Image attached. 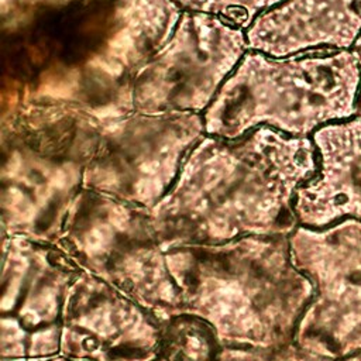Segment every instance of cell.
Here are the masks:
<instances>
[{
	"mask_svg": "<svg viewBox=\"0 0 361 361\" xmlns=\"http://www.w3.org/2000/svg\"><path fill=\"white\" fill-rule=\"evenodd\" d=\"M353 52L358 61V65H360V73H361V35L357 38V41L354 42L353 45ZM358 117H361V83H360V96H358Z\"/></svg>",
	"mask_w": 361,
	"mask_h": 361,
	"instance_id": "15",
	"label": "cell"
},
{
	"mask_svg": "<svg viewBox=\"0 0 361 361\" xmlns=\"http://www.w3.org/2000/svg\"><path fill=\"white\" fill-rule=\"evenodd\" d=\"M316 172L317 152L307 137L267 126L233 140L207 135L149 216L166 248L290 234L299 226L295 195Z\"/></svg>",
	"mask_w": 361,
	"mask_h": 361,
	"instance_id": "1",
	"label": "cell"
},
{
	"mask_svg": "<svg viewBox=\"0 0 361 361\" xmlns=\"http://www.w3.org/2000/svg\"><path fill=\"white\" fill-rule=\"evenodd\" d=\"M185 11L204 13L216 16L235 27L245 28L252 21L278 6L283 0H173Z\"/></svg>",
	"mask_w": 361,
	"mask_h": 361,
	"instance_id": "13",
	"label": "cell"
},
{
	"mask_svg": "<svg viewBox=\"0 0 361 361\" xmlns=\"http://www.w3.org/2000/svg\"><path fill=\"white\" fill-rule=\"evenodd\" d=\"M154 361H162V360H159V358H158V357H157V358H155V360H154Z\"/></svg>",
	"mask_w": 361,
	"mask_h": 361,
	"instance_id": "18",
	"label": "cell"
},
{
	"mask_svg": "<svg viewBox=\"0 0 361 361\" xmlns=\"http://www.w3.org/2000/svg\"><path fill=\"white\" fill-rule=\"evenodd\" d=\"M1 361H83V360H73L63 355H54L48 358H37V360H21V358H1Z\"/></svg>",
	"mask_w": 361,
	"mask_h": 361,
	"instance_id": "16",
	"label": "cell"
},
{
	"mask_svg": "<svg viewBox=\"0 0 361 361\" xmlns=\"http://www.w3.org/2000/svg\"><path fill=\"white\" fill-rule=\"evenodd\" d=\"M289 248L292 262L313 286L295 343L337 361L361 354V221L298 226Z\"/></svg>",
	"mask_w": 361,
	"mask_h": 361,
	"instance_id": "5",
	"label": "cell"
},
{
	"mask_svg": "<svg viewBox=\"0 0 361 361\" xmlns=\"http://www.w3.org/2000/svg\"><path fill=\"white\" fill-rule=\"evenodd\" d=\"M180 312L207 323L221 347H278L295 341L313 286L295 267L289 234L166 248Z\"/></svg>",
	"mask_w": 361,
	"mask_h": 361,
	"instance_id": "2",
	"label": "cell"
},
{
	"mask_svg": "<svg viewBox=\"0 0 361 361\" xmlns=\"http://www.w3.org/2000/svg\"><path fill=\"white\" fill-rule=\"evenodd\" d=\"M340 361H361V354H355V355H351V357H345Z\"/></svg>",
	"mask_w": 361,
	"mask_h": 361,
	"instance_id": "17",
	"label": "cell"
},
{
	"mask_svg": "<svg viewBox=\"0 0 361 361\" xmlns=\"http://www.w3.org/2000/svg\"><path fill=\"white\" fill-rule=\"evenodd\" d=\"M80 271L54 244L4 235L1 358L59 355L62 312Z\"/></svg>",
	"mask_w": 361,
	"mask_h": 361,
	"instance_id": "7",
	"label": "cell"
},
{
	"mask_svg": "<svg viewBox=\"0 0 361 361\" xmlns=\"http://www.w3.org/2000/svg\"><path fill=\"white\" fill-rule=\"evenodd\" d=\"M360 83L353 51L306 56L247 54L206 109L204 133L233 140L267 126L306 137L354 116Z\"/></svg>",
	"mask_w": 361,
	"mask_h": 361,
	"instance_id": "3",
	"label": "cell"
},
{
	"mask_svg": "<svg viewBox=\"0 0 361 361\" xmlns=\"http://www.w3.org/2000/svg\"><path fill=\"white\" fill-rule=\"evenodd\" d=\"M361 35V0H283L247 30L248 48L271 56L306 49H347Z\"/></svg>",
	"mask_w": 361,
	"mask_h": 361,
	"instance_id": "10",
	"label": "cell"
},
{
	"mask_svg": "<svg viewBox=\"0 0 361 361\" xmlns=\"http://www.w3.org/2000/svg\"><path fill=\"white\" fill-rule=\"evenodd\" d=\"M214 361H337L320 355L299 344L278 347H221Z\"/></svg>",
	"mask_w": 361,
	"mask_h": 361,
	"instance_id": "14",
	"label": "cell"
},
{
	"mask_svg": "<svg viewBox=\"0 0 361 361\" xmlns=\"http://www.w3.org/2000/svg\"><path fill=\"white\" fill-rule=\"evenodd\" d=\"M245 48L240 27L183 10L169 41L133 72L124 107L141 114L199 113L210 106Z\"/></svg>",
	"mask_w": 361,
	"mask_h": 361,
	"instance_id": "4",
	"label": "cell"
},
{
	"mask_svg": "<svg viewBox=\"0 0 361 361\" xmlns=\"http://www.w3.org/2000/svg\"><path fill=\"white\" fill-rule=\"evenodd\" d=\"M203 131L204 121L197 113H134L109 124L97 152L82 169V186L152 209L175 182Z\"/></svg>",
	"mask_w": 361,
	"mask_h": 361,
	"instance_id": "6",
	"label": "cell"
},
{
	"mask_svg": "<svg viewBox=\"0 0 361 361\" xmlns=\"http://www.w3.org/2000/svg\"><path fill=\"white\" fill-rule=\"evenodd\" d=\"M182 13L173 0H120L118 27L96 61L114 78L133 73L169 41Z\"/></svg>",
	"mask_w": 361,
	"mask_h": 361,
	"instance_id": "11",
	"label": "cell"
},
{
	"mask_svg": "<svg viewBox=\"0 0 361 361\" xmlns=\"http://www.w3.org/2000/svg\"><path fill=\"white\" fill-rule=\"evenodd\" d=\"M220 348L207 323L182 313L162 322L157 357L162 361H214Z\"/></svg>",
	"mask_w": 361,
	"mask_h": 361,
	"instance_id": "12",
	"label": "cell"
},
{
	"mask_svg": "<svg viewBox=\"0 0 361 361\" xmlns=\"http://www.w3.org/2000/svg\"><path fill=\"white\" fill-rule=\"evenodd\" d=\"M162 322L109 281L80 271L62 312L59 355L83 361H154Z\"/></svg>",
	"mask_w": 361,
	"mask_h": 361,
	"instance_id": "8",
	"label": "cell"
},
{
	"mask_svg": "<svg viewBox=\"0 0 361 361\" xmlns=\"http://www.w3.org/2000/svg\"><path fill=\"white\" fill-rule=\"evenodd\" d=\"M317 172L293 199L299 226L322 228L344 219L361 221V117L313 133Z\"/></svg>",
	"mask_w": 361,
	"mask_h": 361,
	"instance_id": "9",
	"label": "cell"
}]
</instances>
